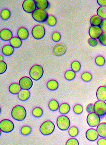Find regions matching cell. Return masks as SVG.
Masks as SVG:
<instances>
[{"instance_id": "cell-1", "label": "cell", "mask_w": 106, "mask_h": 145, "mask_svg": "<svg viewBox=\"0 0 106 145\" xmlns=\"http://www.w3.org/2000/svg\"><path fill=\"white\" fill-rule=\"evenodd\" d=\"M11 116L14 120L21 121L24 120L26 117V110L24 107L16 105L12 110Z\"/></svg>"}, {"instance_id": "cell-2", "label": "cell", "mask_w": 106, "mask_h": 145, "mask_svg": "<svg viewBox=\"0 0 106 145\" xmlns=\"http://www.w3.org/2000/svg\"><path fill=\"white\" fill-rule=\"evenodd\" d=\"M43 73L44 70L43 67L38 65H35L33 66L29 71V75L30 78L34 81L39 80L43 77Z\"/></svg>"}, {"instance_id": "cell-3", "label": "cell", "mask_w": 106, "mask_h": 145, "mask_svg": "<svg viewBox=\"0 0 106 145\" xmlns=\"http://www.w3.org/2000/svg\"><path fill=\"white\" fill-rule=\"evenodd\" d=\"M55 129V125L51 121H46L40 127V131L44 136L51 135Z\"/></svg>"}, {"instance_id": "cell-4", "label": "cell", "mask_w": 106, "mask_h": 145, "mask_svg": "<svg viewBox=\"0 0 106 145\" xmlns=\"http://www.w3.org/2000/svg\"><path fill=\"white\" fill-rule=\"evenodd\" d=\"M32 17L35 21L43 23L47 20L49 15L45 10L37 9L32 13Z\"/></svg>"}, {"instance_id": "cell-5", "label": "cell", "mask_w": 106, "mask_h": 145, "mask_svg": "<svg viewBox=\"0 0 106 145\" xmlns=\"http://www.w3.org/2000/svg\"><path fill=\"white\" fill-rule=\"evenodd\" d=\"M70 120L65 116H59L57 120V125L58 128L61 131H66L70 127Z\"/></svg>"}, {"instance_id": "cell-6", "label": "cell", "mask_w": 106, "mask_h": 145, "mask_svg": "<svg viewBox=\"0 0 106 145\" xmlns=\"http://www.w3.org/2000/svg\"><path fill=\"white\" fill-rule=\"evenodd\" d=\"M94 112L100 117H104L106 114V103L105 102L98 101L94 105Z\"/></svg>"}, {"instance_id": "cell-7", "label": "cell", "mask_w": 106, "mask_h": 145, "mask_svg": "<svg viewBox=\"0 0 106 145\" xmlns=\"http://www.w3.org/2000/svg\"><path fill=\"white\" fill-rule=\"evenodd\" d=\"M45 34V29L41 25H38L35 26L32 30V34L33 37L36 40L42 39L44 37Z\"/></svg>"}, {"instance_id": "cell-8", "label": "cell", "mask_w": 106, "mask_h": 145, "mask_svg": "<svg viewBox=\"0 0 106 145\" xmlns=\"http://www.w3.org/2000/svg\"><path fill=\"white\" fill-rule=\"evenodd\" d=\"M14 129V124L9 120L5 119L0 122V129L3 132L9 133Z\"/></svg>"}, {"instance_id": "cell-9", "label": "cell", "mask_w": 106, "mask_h": 145, "mask_svg": "<svg viewBox=\"0 0 106 145\" xmlns=\"http://www.w3.org/2000/svg\"><path fill=\"white\" fill-rule=\"evenodd\" d=\"M100 122V117L95 112L90 113L87 117L88 124L91 127H97Z\"/></svg>"}, {"instance_id": "cell-10", "label": "cell", "mask_w": 106, "mask_h": 145, "mask_svg": "<svg viewBox=\"0 0 106 145\" xmlns=\"http://www.w3.org/2000/svg\"><path fill=\"white\" fill-rule=\"evenodd\" d=\"M19 85L23 90H29L33 86L32 78L28 77H23L19 81Z\"/></svg>"}, {"instance_id": "cell-11", "label": "cell", "mask_w": 106, "mask_h": 145, "mask_svg": "<svg viewBox=\"0 0 106 145\" xmlns=\"http://www.w3.org/2000/svg\"><path fill=\"white\" fill-rule=\"evenodd\" d=\"M22 8L26 12L29 14H32L36 9L34 0H25L22 4Z\"/></svg>"}, {"instance_id": "cell-12", "label": "cell", "mask_w": 106, "mask_h": 145, "mask_svg": "<svg viewBox=\"0 0 106 145\" xmlns=\"http://www.w3.org/2000/svg\"><path fill=\"white\" fill-rule=\"evenodd\" d=\"M66 52V46L63 44H58L54 46L53 50V55L56 56H61Z\"/></svg>"}, {"instance_id": "cell-13", "label": "cell", "mask_w": 106, "mask_h": 145, "mask_svg": "<svg viewBox=\"0 0 106 145\" xmlns=\"http://www.w3.org/2000/svg\"><path fill=\"white\" fill-rule=\"evenodd\" d=\"M103 33L100 27L91 26L89 30V34L91 39H99L101 34Z\"/></svg>"}, {"instance_id": "cell-14", "label": "cell", "mask_w": 106, "mask_h": 145, "mask_svg": "<svg viewBox=\"0 0 106 145\" xmlns=\"http://www.w3.org/2000/svg\"><path fill=\"white\" fill-rule=\"evenodd\" d=\"M86 137L89 141H95L98 139L99 134L97 130L95 129H89L86 132Z\"/></svg>"}, {"instance_id": "cell-15", "label": "cell", "mask_w": 106, "mask_h": 145, "mask_svg": "<svg viewBox=\"0 0 106 145\" xmlns=\"http://www.w3.org/2000/svg\"><path fill=\"white\" fill-rule=\"evenodd\" d=\"M13 33L10 30L4 29L0 31V39L4 41H10L13 38Z\"/></svg>"}, {"instance_id": "cell-16", "label": "cell", "mask_w": 106, "mask_h": 145, "mask_svg": "<svg viewBox=\"0 0 106 145\" xmlns=\"http://www.w3.org/2000/svg\"><path fill=\"white\" fill-rule=\"evenodd\" d=\"M96 96L99 101L105 102L106 101V87H100L96 92Z\"/></svg>"}, {"instance_id": "cell-17", "label": "cell", "mask_w": 106, "mask_h": 145, "mask_svg": "<svg viewBox=\"0 0 106 145\" xmlns=\"http://www.w3.org/2000/svg\"><path fill=\"white\" fill-rule=\"evenodd\" d=\"M17 35L21 40H25L29 37V31L25 27H20L18 30Z\"/></svg>"}, {"instance_id": "cell-18", "label": "cell", "mask_w": 106, "mask_h": 145, "mask_svg": "<svg viewBox=\"0 0 106 145\" xmlns=\"http://www.w3.org/2000/svg\"><path fill=\"white\" fill-rule=\"evenodd\" d=\"M34 3L36 8L39 9L45 10L49 6V3L47 0H35Z\"/></svg>"}, {"instance_id": "cell-19", "label": "cell", "mask_w": 106, "mask_h": 145, "mask_svg": "<svg viewBox=\"0 0 106 145\" xmlns=\"http://www.w3.org/2000/svg\"><path fill=\"white\" fill-rule=\"evenodd\" d=\"M97 127V131L99 136L101 138H106V123H100Z\"/></svg>"}, {"instance_id": "cell-20", "label": "cell", "mask_w": 106, "mask_h": 145, "mask_svg": "<svg viewBox=\"0 0 106 145\" xmlns=\"http://www.w3.org/2000/svg\"><path fill=\"white\" fill-rule=\"evenodd\" d=\"M30 93L29 90H20L18 94V99L21 101H26L30 98Z\"/></svg>"}, {"instance_id": "cell-21", "label": "cell", "mask_w": 106, "mask_h": 145, "mask_svg": "<svg viewBox=\"0 0 106 145\" xmlns=\"http://www.w3.org/2000/svg\"><path fill=\"white\" fill-rule=\"evenodd\" d=\"M14 52V48L11 45H6L2 48L3 54L7 56H9L13 54Z\"/></svg>"}, {"instance_id": "cell-22", "label": "cell", "mask_w": 106, "mask_h": 145, "mask_svg": "<svg viewBox=\"0 0 106 145\" xmlns=\"http://www.w3.org/2000/svg\"><path fill=\"white\" fill-rule=\"evenodd\" d=\"M102 19L97 15H93L91 17L90 22L92 26H97L100 27V24L101 23Z\"/></svg>"}, {"instance_id": "cell-23", "label": "cell", "mask_w": 106, "mask_h": 145, "mask_svg": "<svg viewBox=\"0 0 106 145\" xmlns=\"http://www.w3.org/2000/svg\"><path fill=\"white\" fill-rule=\"evenodd\" d=\"M20 87L19 86V84L13 83L9 87V91L10 93L14 95L18 94V93L20 91Z\"/></svg>"}, {"instance_id": "cell-24", "label": "cell", "mask_w": 106, "mask_h": 145, "mask_svg": "<svg viewBox=\"0 0 106 145\" xmlns=\"http://www.w3.org/2000/svg\"><path fill=\"white\" fill-rule=\"evenodd\" d=\"M9 43L10 45L13 46L14 48H20L22 45V40L16 37H13L11 40L9 41Z\"/></svg>"}, {"instance_id": "cell-25", "label": "cell", "mask_w": 106, "mask_h": 145, "mask_svg": "<svg viewBox=\"0 0 106 145\" xmlns=\"http://www.w3.org/2000/svg\"><path fill=\"white\" fill-rule=\"evenodd\" d=\"M59 112L63 115L68 114L70 111V106L68 103H64L59 106Z\"/></svg>"}, {"instance_id": "cell-26", "label": "cell", "mask_w": 106, "mask_h": 145, "mask_svg": "<svg viewBox=\"0 0 106 145\" xmlns=\"http://www.w3.org/2000/svg\"><path fill=\"white\" fill-rule=\"evenodd\" d=\"M58 83L56 80H51L47 83V87L50 91H55L58 88Z\"/></svg>"}, {"instance_id": "cell-27", "label": "cell", "mask_w": 106, "mask_h": 145, "mask_svg": "<svg viewBox=\"0 0 106 145\" xmlns=\"http://www.w3.org/2000/svg\"><path fill=\"white\" fill-rule=\"evenodd\" d=\"M97 15L101 19H106V7H100L97 10Z\"/></svg>"}, {"instance_id": "cell-28", "label": "cell", "mask_w": 106, "mask_h": 145, "mask_svg": "<svg viewBox=\"0 0 106 145\" xmlns=\"http://www.w3.org/2000/svg\"><path fill=\"white\" fill-rule=\"evenodd\" d=\"M49 108L50 110H51L53 112L57 111L59 108L58 102L54 99L50 101V102L49 103Z\"/></svg>"}, {"instance_id": "cell-29", "label": "cell", "mask_w": 106, "mask_h": 145, "mask_svg": "<svg viewBox=\"0 0 106 145\" xmlns=\"http://www.w3.org/2000/svg\"><path fill=\"white\" fill-rule=\"evenodd\" d=\"M76 76V74L74 71L72 70H68L65 72L64 77L68 81H72L73 80Z\"/></svg>"}, {"instance_id": "cell-30", "label": "cell", "mask_w": 106, "mask_h": 145, "mask_svg": "<svg viewBox=\"0 0 106 145\" xmlns=\"http://www.w3.org/2000/svg\"><path fill=\"white\" fill-rule=\"evenodd\" d=\"M43 111L42 108L40 107H36L32 110V114L34 117L39 118L43 116Z\"/></svg>"}, {"instance_id": "cell-31", "label": "cell", "mask_w": 106, "mask_h": 145, "mask_svg": "<svg viewBox=\"0 0 106 145\" xmlns=\"http://www.w3.org/2000/svg\"><path fill=\"white\" fill-rule=\"evenodd\" d=\"M11 17V12L7 9H3L1 12V18L4 20H7L9 19Z\"/></svg>"}, {"instance_id": "cell-32", "label": "cell", "mask_w": 106, "mask_h": 145, "mask_svg": "<svg viewBox=\"0 0 106 145\" xmlns=\"http://www.w3.org/2000/svg\"><path fill=\"white\" fill-rule=\"evenodd\" d=\"M32 132V128L29 126H23L20 129V133L24 136L29 135Z\"/></svg>"}, {"instance_id": "cell-33", "label": "cell", "mask_w": 106, "mask_h": 145, "mask_svg": "<svg viewBox=\"0 0 106 145\" xmlns=\"http://www.w3.org/2000/svg\"><path fill=\"white\" fill-rule=\"evenodd\" d=\"M68 134L71 137H75L79 134V130L76 127H71L69 129Z\"/></svg>"}, {"instance_id": "cell-34", "label": "cell", "mask_w": 106, "mask_h": 145, "mask_svg": "<svg viewBox=\"0 0 106 145\" xmlns=\"http://www.w3.org/2000/svg\"><path fill=\"white\" fill-rule=\"evenodd\" d=\"M46 22H47V23L48 24V25L51 27L55 26L57 24V19L53 15L49 16L48 19Z\"/></svg>"}, {"instance_id": "cell-35", "label": "cell", "mask_w": 106, "mask_h": 145, "mask_svg": "<svg viewBox=\"0 0 106 145\" xmlns=\"http://www.w3.org/2000/svg\"><path fill=\"white\" fill-rule=\"evenodd\" d=\"M70 67H71L72 70L73 71H74L75 72H78L80 70L81 65H80V63L78 61H74L72 63Z\"/></svg>"}, {"instance_id": "cell-36", "label": "cell", "mask_w": 106, "mask_h": 145, "mask_svg": "<svg viewBox=\"0 0 106 145\" xmlns=\"http://www.w3.org/2000/svg\"><path fill=\"white\" fill-rule=\"evenodd\" d=\"M81 78L85 82H90L92 79V76L89 72H85L81 75Z\"/></svg>"}, {"instance_id": "cell-37", "label": "cell", "mask_w": 106, "mask_h": 145, "mask_svg": "<svg viewBox=\"0 0 106 145\" xmlns=\"http://www.w3.org/2000/svg\"><path fill=\"white\" fill-rule=\"evenodd\" d=\"M95 63L96 64L100 67L103 66L105 64V59L102 56H97L95 58Z\"/></svg>"}, {"instance_id": "cell-38", "label": "cell", "mask_w": 106, "mask_h": 145, "mask_svg": "<svg viewBox=\"0 0 106 145\" xmlns=\"http://www.w3.org/2000/svg\"><path fill=\"white\" fill-rule=\"evenodd\" d=\"M73 110L75 114H80L82 112H83L84 108H83V106H82V105L78 104V105H76L74 106Z\"/></svg>"}, {"instance_id": "cell-39", "label": "cell", "mask_w": 106, "mask_h": 145, "mask_svg": "<svg viewBox=\"0 0 106 145\" xmlns=\"http://www.w3.org/2000/svg\"><path fill=\"white\" fill-rule=\"evenodd\" d=\"M61 39V35L58 32H54L52 34V40L53 41L57 42H59Z\"/></svg>"}, {"instance_id": "cell-40", "label": "cell", "mask_w": 106, "mask_h": 145, "mask_svg": "<svg viewBox=\"0 0 106 145\" xmlns=\"http://www.w3.org/2000/svg\"><path fill=\"white\" fill-rule=\"evenodd\" d=\"M7 65L5 62H0V74H2L7 71Z\"/></svg>"}, {"instance_id": "cell-41", "label": "cell", "mask_w": 106, "mask_h": 145, "mask_svg": "<svg viewBox=\"0 0 106 145\" xmlns=\"http://www.w3.org/2000/svg\"><path fill=\"white\" fill-rule=\"evenodd\" d=\"M99 42L104 46H106V33H103L99 38Z\"/></svg>"}, {"instance_id": "cell-42", "label": "cell", "mask_w": 106, "mask_h": 145, "mask_svg": "<svg viewBox=\"0 0 106 145\" xmlns=\"http://www.w3.org/2000/svg\"><path fill=\"white\" fill-rule=\"evenodd\" d=\"M79 142L75 138H70L66 142V145H79Z\"/></svg>"}, {"instance_id": "cell-43", "label": "cell", "mask_w": 106, "mask_h": 145, "mask_svg": "<svg viewBox=\"0 0 106 145\" xmlns=\"http://www.w3.org/2000/svg\"><path fill=\"white\" fill-rule=\"evenodd\" d=\"M88 44H89V45H90L92 47H95L98 44V41H97V40L96 39H93L90 38L88 40Z\"/></svg>"}, {"instance_id": "cell-44", "label": "cell", "mask_w": 106, "mask_h": 145, "mask_svg": "<svg viewBox=\"0 0 106 145\" xmlns=\"http://www.w3.org/2000/svg\"><path fill=\"white\" fill-rule=\"evenodd\" d=\"M100 28L101 29L102 32L106 33V19L102 20L100 25Z\"/></svg>"}, {"instance_id": "cell-45", "label": "cell", "mask_w": 106, "mask_h": 145, "mask_svg": "<svg viewBox=\"0 0 106 145\" xmlns=\"http://www.w3.org/2000/svg\"><path fill=\"white\" fill-rule=\"evenodd\" d=\"M86 110L89 113L94 112V105H93L92 103L88 105V106H87V108H86Z\"/></svg>"}, {"instance_id": "cell-46", "label": "cell", "mask_w": 106, "mask_h": 145, "mask_svg": "<svg viewBox=\"0 0 106 145\" xmlns=\"http://www.w3.org/2000/svg\"><path fill=\"white\" fill-rule=\"evenodd\" d=\"M98 145H106V139L105 138H101L97 141Z\"/></svg>"}, {"instance_id": "cell-47", "label": "cell", "mask_w": 106, "mask_h": 145, "mask_svg": "<svg viewBox=\"0 0 106 145\" xmlns=\"http://www.w3.org/2000/svg\"><path fill=\"white\" fill-rule=\"evenodd\" d=\"M97 3L101 7H106V0H97Z\"/></svg>"}, {"instance_id": "cell-48", "label": "cell", "mask_w": 106, "mask_h": 145, "mask_svg": "<svg viewBox=\"0 0 106 145\" xmlns=\"http://www.w3.org/2000/svg\"><path fill=\"white\" fill-rule=\"evenodd\" d=\"M3 60H4V57H3V56L0 55V62H3Z\"/></svg>"}, {"instance_id": "cell-49", "label": "cell", "mask_w": 106, "mask_h": 145, "mask_svg": "<svg viewBox=\"0 0 106 145\" xmlns=\"http://www.w3.org/2000/svg\"><path fill=\"white\" fill-rule=\"evenodd\" d=\"M1 131L0 129V136H1Z\"/></svg>"}, {"instance_id": "cell-50", "label": "cell", "mask_w": 106, "mask_h": 145, "mask_svg": "<svg viewBox=\"0 0 106 145\" xmlns=\"http://www.w3.org/2000/svg\"><path fill=\"white\" fill-rule=\"evenodd\" d=\"M1 107H0V114H1Z\"/></svg>"}, {"instance_id": "cell-51", "label": "cell", "mask_w": 106, "mask_h": 145, "mask_svg": "<svg viewBox=\"0 0 106 145\" xmlns=\"http://www.w3.org/2000/svg\"><path fill=\"white\" fill-rule=\"evenodd\" d=\"M105 118H106V114H105Z\"/></svg>"}]
</instances>
